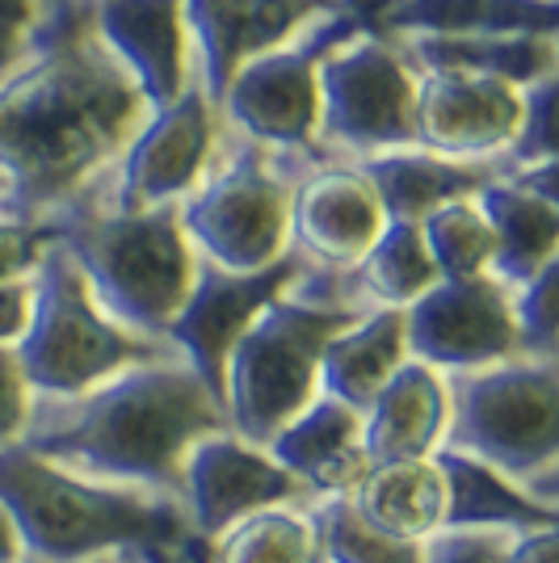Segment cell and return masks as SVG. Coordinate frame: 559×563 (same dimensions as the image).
I'll use <instances>...</instances> for the list:
<instances>
[{
    "instance_id": "cell-1",
    "label": "cell",
    "mask_w": 559,
    "mask_h": 563,
    "mask_svg": "<svg viewBox=\"0 0 559 563\" xmlns=\"http://www.w3.org/2000/svg\"><path fill=\"white\" fill-rule=\"evenodd\" d=\"M152 114L94 30V0H59L34 51L0 76L4 214L51 228L89 202L118 152Z\"/></svg>"
},
{
    "instance_id": "cell-2",
    "label": "cell",
    "mask_w": 559,
    "mask_h": 563,
    "mask_svg": "<svg viewBox=\"0 0 559 563\" xmlns=\"http://www.w3.org/2000/svg\"><path fill=\"white\" fill-rule=\"evenodd\" d=\"M215 429H228L219 399L177 353H161L80 396H34L18 446L85 479L177 496L189 446Z\"/></svg>"
},
{
    "instance_id": "cell-3",
    "label": "cell",
    "mask_w": 559,
    "mask_h": 563,
    "mask_svg": "<svg viewBox=\"0 0 559 563\" xmlns=\"http://www.w3.org/2000/svg\"><path fill=\"white\" fill-rule=\"evenodd\" d=\"M0 505L22 551L43 563H80L110 551L177 555L198 542L177 496L85 479L22 446L0 450Z\"/></svg>"
},
{
    "instance_id": "cell-4",
    "label": "cell",
    "mask_w": 559,
    "mask_h": 563,
    "mask_svg": "<svg viewBox=\"0 0 559 563\" xmlns=\"http://www.w3.org/2000/svg\"><path fill=\"white\" fill-rule=\"evenodd\" d=\"M55 240L118 329L164 345L198 269L177 207L122 214L85 202L55 223Z\"/></svg>"
},
{
    "instance_id": "cell-5",
    "label": "cell",
    "mask_w": 559,
    "mask_h": 563,
    "mask_svg": "<svg viewBox=\"0 0 559 563\" xmlns=\"http://www.w3.org/2000/svg\"><path fill=\"white\" fill-rule=\"evenodd\" d=\"M446 378V433L459 450L559 514V371L556 362L509 357Z\"/></svg>"
},
{
    "instance_id": "cell-6",
    "label": "cell",
    "mask_w": 559,
    "mask_h": 563,
    "mask_svg": "<svg viewBox=\"0 0 559 563\" xmlns=\"http://www.w3.org/2000/svg\"><path fill=\"white\" fill-rule=\"evenodd\" d=\"M307 168L316 165L274 156L219 126L198 186L177 207L198 261L228 274L278 265L291 253V198Z\"/></svg>"
},
{
    "instance_id": "cell-7",
    "label": "cell",
    "mask_w": 559,
    "mask_h": 563,
    "mask_svg": "<svg viewBox=\"0 0 559 563\" xmlns=\"http://www.w3.org/2000/svg\"><path fill=\"white\" fill-rule=\"evenodd\" d=\"M13 353L34 396L68 399L114 378L127 366H140L173 350L118 329L94 303L64 244L51 240L39 269L30 274V320Z\"/></svg>"
},
{
    "instance_id": "cell-8",
    "label": "cell",
    "mask_w": 559,
    "mask_h": 563,
    "mask_svg": "<svg viewBox=\"0 0 559 563\" xmlns=\"http://www.w3.org/2000/svg\"><path fill=\"white\" fill-rule=\"evenodd\" d=\"M353 320V311L307 303L291 290L261 307L223 366L219 404L235 438L265 446L299 408H307L320 391V353Z\"/></svg>"
},
{
    "instance_id": "cell-9",
    "label": "cell",
    "mask_w": 559,
    "mask_h": 563,
    "mask_svg": "<svg viewBox=\"0 0 559 563\" xmlns=\"http://www.w3.org/2000/svg\"><path fill=\"white\" fill-rule=\"evenodd\" d=\"M316 161L362 165L417 147V68L371 22L320 59Z\"/></svg>"
},
{
    "instance_id": "cell-10",
    "label": "cell",
    "mask_w": 559,
    "mask_h": 563,
    "mask_svg": "<svg viewBox=\"0 0 559 563\" xmlns=\"http://www.w3.org/2000/svg\"><path fill=\"white\" fill-rule=\"evenodd\" d=\"M366 18L353 9H328L316 22L299 30L291 43L249 59L228 80V89L215 106L219 126L256 143L286 161H316V118H320V59L337 43H346Z\"/></svg>"
},
{
    "instance_id": "cell-11",
    "label": "cell",
    "mask_w": 559,
    "mask_h": 563,
    "mask_svg": "<svg viewBox=\"0 0 559 563\" xmlns=\"http://www.w3.org/2000/svg\"><path fill=\"white\" fill-rule=\"evenodd\" d=\"M215 131H219V118L210 110V101L198 85H189L177 101L143 118V126L94 186L89 207L122 214L182 207V198L198 186L207 168Z\"/></svg>"
},
{
    "instance_id": "cell-12",
    "label": "cell",
    "mask_w": 559,
    "mask_h": 563,
    "mask_svg": "<svg viewBox=\"0 0 559 563\" xmlns=\"http://www.w3.org/2000/svg\"><path fill=\"white\" fill-rule=\"evenodd\" d=\"M404 341L408 357L438 375H463L522 357L509 286L496 278L434 282L417 303L404 307Z\"/></svg>"
},
{
    "instance_id": "cell-13",
    "label": "cell",
    "mask_w": 559,
    "mask_h": 563,
    "mask_svg": "<svg viewBox=\"0 0 559 563\" xmlns=\"http://www.w3.org/2000/svg\"><path fill=\"white\" fill-rule=\"evenodd\" d=\"M299 269H304V261L295 253H286L278 265L256 269V274H228V269H215L207 261H198L186 303L173 316V324L164 329V345L202 378L210 396L219 399L223 396V366H228V353L240 341V332L253 324L261 307L278 299L282 290L299 278Z\"/></svg>"
},
{
    "instance_id": "cell-14",
    "label": "cell",
    "mask_w": 559,
    "mask_h": 563,
    "mask_svg": "<svg viewBox=\"0 0 559 563\" xmlns=\"http://www.w3.org/2000/svg\"><path fill=\"white\" fill-rule=\"evenodd\" d=\"M177 500L186 509L189 534L198 542H210L228 526L261 514V509L304 505L311 496L304 493L299 479H291L265 454V446L235 438L232 429H215L189 446Z\"/></svg>"
},
{
    "instance_id": "cell-15",
    "label": "cell",
    "mask_w": 559,
    "mask_h": 563,
    "mask_svg": "<svg viewBox=\"0 0 559 563\" xmlns=\"http://www.w3.org/2000/svg\"><path fill=\"white\" fill-rule=\"evenodd\" d=\"M328 9H341V0H182L194 85L210 110L249 59L291 43Z\"/></svg>"
},
{
    "instance_id": "cell-16",
    "label": "cell",
    "mask_w": 559,
    "mask_h": 563,
    "mask_svg": "<svg viewBox=\"0 0 559 563\" xmlns=\"http://www.w3.org/2000/svg\"><path fill=\"white\" fill-rule=\"evenodd\" d=\"M517 118L522 89L505 80L467 71H417V147L434 156L505 165Z\"/></svg>"
},
{
    "instance_id": "cell-17",
    "label": "cell",
    "mask_w": 559,
    "mask_h": 563,
    "mask_svg": "<svg viewBox=\"0 0 559 563\" xmlns=\"http://www.w3.org/2000/svg\"><path fill=\"white\" fill-rule=\"evenodd\" d=\"M383 207L371 181L353 165H316L295 181L291 198V253L307 269L341 274L362 261L379 232Z\"/></svg>"
},
{
    "instance_id": "cell-18",
    "label": "cell",
    "mask_w": 559,
    "mask_h": 563,
    "mask_svg": "<svg viewBox=\"0 0 559 563\" xmlns=\"http://www.w3.org/2000/svg\"><path fill=\"white\" fill-rule=\"evenodd\" d=\"M94 30L147 110H161L194 85L182 0H94Z\"/></svg>"
},
{
    "instance_id": "cell-19",
    "label": "cell",
    "mask_w": 559,
    "mask_h": 563,
    "mask_svg": "<svg viewBox=\"0 0 559 563\" xmlns=\"http://www.w3.org/2000/svg\"><path fill=\"white\" fill-rule=\"evenodd\" d=\"M265 454L299 479L307 496L350 493L371 467L362 450V417L320 391L265 442Z\"/></svg>"
},
{
    "instance_id": "cell-20",
    "label": "cell",
    "mask_w": 559,
    "mask_h": 563,
    "mask_svg": "<svg viewBox=\"0 0 559 563\" xmlns=\"http://www.w3.org/2000/svg\"><path fill=\"white\" fill-rule=\"evenodd\" d=\"M353 168L371 181L387 223H420L425 214L442 211L446 202L475 198L492 177L509 173L501 161H446L425 147L371 156Z\"/></svg>"
},
{
    "instance_id": "cell-21",
    "label": "cell",
    "mask_w": 559,
    "mask_h": 563,
    "mask_svg": "<svg viewBox=\"0 0 559 563\" xmlns=\"http://www.w3.org/2000/svg\"><path fill=\"white\" fill-rule=\"evenodd\" d=\"M446 433V378L420 362H404L379 387L362 412V450L366 463H404L429 459Z\"/></svg>"
},
{
    "instance_id": "cell-22",
    "label": "cell",
    "mask_w": 559,
    "mask_h": 563,
    "mask_svg": "<svg viewBox=\"0 0 559 563\" xmlns=\"http://www.w3.org/2000/svg\"><path fill=\"white\" fill-rule=\"evenodd\" d=\"M475 207L489 219L492 244H496L489 278L513 290L542 274L547 265H556L559 214L551 198H538L513 173H501L475 194Z\"/></svg>"
},
{
    "instance_id": "cell-23",
    "label": "cell",
    "mask_w": 559,
    "mask_h": 563,
    "mask_svg": "<svg viewBox=\"0 0 559 563\" xmlns=\"http://www.w3.org/2000/svg\"><path fill=\"white\" fill-rule=\"evenodd\" d=\"M366 22L387 38L556 34L559 0H399Z\"/></svg>"
},
{
    "instance_id": "cell-24",
    "label": "cell",
    "mask_w": 559,
    "mask_h": 563,
    "mask_svg": "<svg viewBox=\"0 0 559 563\" xmlns=\"http://www.w3.org/2000/svg\"><path fill=\"white\" fill-rule=\"evenodd\" d=\"M346 496H350L353 514L387 539L429 542L434 534H442L446 493L434 454L404 459V463H371Z\"/></svg>"
},
{
    "instance_id": "cell-25",
    "label": "cell",
    "mask_w": 559,
    "mask_h": 563,
    "mask_svg": "<svg viewBox=\"0 0 559 563\" xmlns=\"http://www.w3.org/2000/svg\"><path fill=\"white\" fill-rule=\"evenodd\" d=\"M434 467L442 475L446 517L442 530L454 534H522L538 526H559V514H547L517 484L492 467L467 459L459 450H434Z\"/></svg>"
},
{
    "instance_id": "cell-26",
    "label": "cell",
    "mask_w": 559,
    "mask_h": 563,
    "mask_svg": "<svg viewBox=\"0 0 559 563\" xmlns=\"http://www.w3.org/2000/svg\"><path fill=\"white\" fill-rule=\"evenodd\" d=\"M408 362L404 311H366L341 329L320 353V396L353 408L358 417L379 396V387Z\"/></svg>"
},
{
    "instance_id": "cell-27",
    "label": "cell",
    "mask_w": 559,
    "mask_h": 563,
    "mask_svg": "<svg viewBox=\"0 0 559 563\" xmlns=\"http://www.w3.org/2000/svg\"><path fill=\"white\" fill-rule=\"evenodd\" d=\"M417 71L492 76L513 89H530L559 76L556 34H480V38H396Z\"/></svg>"
},
{
    "instance_id": "cell-28",
    "label": "cell",
    "mask_w": 559,
    "mask_h": 563,
    "mask_svg": "<svg viewBox=\"0 0 559 563\" xmlns=\"http://www.w3.org/2000/svg\"><path fill=\"white\" fill-rule=\"evenodd\" d=\"M207 563H325L320 534L304 505H274L207 542Z\"/></svg>"
},
{
    "instance_id": "cell-29",
    "label": "cell",
    "mask_w": 559,
    "mask_h": 563,
    "mask_svg": "<svg viewBox=\"0 0 559 563\" xmlns=\"http://www.w3.org/2000/svg\"><path fill=\"white\" fill-rule=\"evenodd\" d=\"M420 240L438 269V282L489 278L496 244H492V228L475 207V198H459V202H446L442 211L425 214Z\"/></svg>"
},
{
    "instance_id": "cell-30",
    "label": "cell",
    "mask_w": 559,
    "mask_h": 563,
    "mask_svg": "<svg viewBox=\"0 0 559 563\" xmlns=\"http://www.w3.org/2000/svg\"><path fill=\"white\" fill-rule=\"evenodd\" d=\"M307 514L320 534L325 563H425V542H396L353 514L350 496H311Z\"/></svg>"
},
{
    "instance_id": "cell-31",
    "label": "cell",
    "mask_w": 559,
    "mask_h": 563,
    "mask_svg": "<svg viewBox=\"0 0 559 563\" xmlns=\"http://www.w3.org/2000/svg\"><path fill=\"white\" fill-rule=\"evenodd\" d=\"M556 286L559 261L547 265L530 282L513 286V329H517V353L535 362H556Z\"/></svg>"
},
{
    "instance_id": "cell-32",
    "label": "cell",
    "mask_w": 559,
    "mask_h": 563,
    "mask_svg": "<svg viewBox=\"0 0 559 563\" xmlns=\"http://www.w3.org/2000/svg\"><path fill=\"white\" fill-rule=\"evenodd\" d=\"M556 89L559 76L522 89L517 135H513L509 152H505V165L509 168H530L556 161Z\"/></svg>"
},
{
    "instance_id": "cell-33",
    "label": "cell",
    "mask_w": 559,
    "mask_h": 563,
    "mask_svg": "<svg viewBox=\"0 0 559 563\" xmlns=\"http://www.w3.org/2000/svg\"><path fill=\"white\" fill-rule=\"evenodd\" d=\"M55 4L59 0H0V76H9L34 51Z\"/></svg>"
},
{
    "instance_id": "cell-34",
    "label": "cell",
    "mask_w": 559,
    "mask_h": 563,
    "mask_svg": "<svg viewBox=\"0 0 559 563\" xmlns=\"http://www.w3.org/2000/svg\"><path fill=\"white\" fill-rule=\"evenodd\" d=\"M55 240L51 228H30L0 211V282H22L39 269V261Z\"/></svg>"
},
{
    "instance_id": "cell-35",
    "label": "cell",
    "mask_w": 559,
    "mask_h": 563,
    "mask_svg": "<svg viewBox=\"0 0 559 563\" xmlns=\"http://www.w3.org/2000/svg\"><path fill=\"white\" fill-rule=\"evenodd\" d=\"M30 404H34V391L18 366V353L13 345H0V450L18 446L30 421Z\"/></svg>"
},
{
    "instance_id": "cell-36",
    "label": "cell",
    "mask_w": 559,
    "mask_h": 563,
    "mask_svg": "<svg viewBox=\"0 0 559 563\" xmlns=\"http://www.w3.org/2000/svg\"><path fill=\"white\" fill-rule=\"evenodd\" d=\"M509 534H454L442 530L425 542V563H496Z\"/></svg>"
},
{
    "instance_id": "cell-37",
    "label": "cell",
    "mask_w": 559,
    "mask_h": 563,
    "mask_svg": "<svg viewBox=\"0 0 559 563\" xmlns=\"http://www.w3.org/2000/svg\"><path fill=\"white\" fill-rule=\"evenodd\" d=\"M496 563H559V530L556 526H538V530L509 534Z\"/></svg>"
},
{
    "instance_id": "cell-38",
    "label": "cell",
    "mask_w": 559,
    "mask_h": 563,
    "mask_svg": "<svg viewBox=\"0 0 559 563\" xmlns=\"http://www.w3.org/2000/svg\"><path fill=\"white\" fill-rule=\"evenodd\" d=\"M30 320V278L0 282V345H18Z\"/></svg>"
},
{
    "instance_id": "cell-39",
    "label": "cell",
    "mask_w": 559,
    "mask_h": 563,
    "mask_svg": "<svg viewBox=\"0 0 559 563\" xmlns=\"http://www.w3.org/2000/svg\"><path fill=\"white\" fill-rule=\"evenodd\" d=\"M80 563H207V542H194L177 555H161V551H110V555H94Z\"/></svg>"
},
{
    "instance_id": "cell-40",
    "label": "cell",
    "mask_w": 559,
    "mask_h": 563,
    "mask_svg": "<svg viewBox=\"0 0 559 563\" xmlns=\"http://www.w3.org/2000/svg\"><path fill=\"white\" fill-rule=\"evenodd\" d=\"M18 560H25L22 539H18L13 521H9V514H4V505H0V563H18Z\"/></svg>"
},
{
    "instance_id": "cell-41",
    "label": "cell",
    "mask_w": 559,
    "mask_h": 563,
    "mask_svg": "<svg viewBox=\"0 0 559 563\" xmlns=\"http://www.w3.org/2000/svg\"><path fill=\"white\" fill-rule=\"evenodd\" d=\"M392 4H399V0H371V4H366V13H362V18H374V13H383V9H392Z\"/></svg>"
},
{
    "instance_id": "cell-42",
    "label": "cell",
    "mask_w": 559,
    "mask_h": 563,
    "mask_svg": "<svg viewBox=\"0 0 559 563\" xmlns=\"http://www.w3.org/2000/svg\"><path fill=\"white\" fill-rule=\"evenodd\" d=\"M4 207H9V177L0 173V211H4Z\"/></svg>"
},
{
    "instance_id": "cell-43",
    "label": "cell",
    "mask_w": 559,
    "mask_h": 563,
    "mask_svg": "<svg viewBox=\"0 0 559 563\" xmlns=\"http://www.w3.org/2000/svg\"><path fill=\"white\" fill-rule=\"evenodd\" d=\"M341 4H346V9H353V13H366V4H371V0H341Z\"/></svg>"
},
{
    "instance_id": "cell-44",
    "label": "cell",
    "mask_w": 559,
    "mask_h": 563,
    "mask_svg": "<svg viewBox=\"0 0 559 563\" xmlns=\"http://www.w3.org/2000/svg\"><path fill=\"white\" fill-rule=\"evenodd\" d=\"M18 563H43V560H30V555H25V560H18Z\"/></svg>"
}]
</instances>
